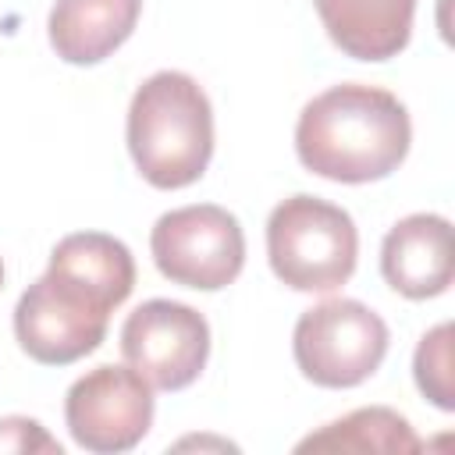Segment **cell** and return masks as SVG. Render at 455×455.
I'll return each mask as SVG.
<instances>
[{
  "mask_svg": "<svg viewBox=\"0 0 455 455\" xmlns=\"http://www.w3.org/2000/svg\"><path fill=\"white\" fill-rule=\"evenodd\" d=\"M135 288L128 245L103 231L64 235L43 277L14 306V338L43 366H68L96 352L110 313Z\"/></svg>",
  "mask_w": 455,
  "mask_h": 455,
  "instance_id": "obj_1",
  "label": "cell"
},
{
  "mask_svg": "<svg viewBox=\"0 0 455 455\" xmlns=\"http://www.w3.org/2000/svg\"><path fill=\"white\" fill-rule=\"evenodd\" d=\"M412 142V121L405 103L363 82L331 85L313 96L295 124V153L306 171L341 181L366 185L380 181L405 160Z\"/></svg>",
  "mask_w": 455,
  "mask_h": 455,
  "instance_id": "obj_2",
  "label": "cell"
},
{
  "mask_svg": "<svg viewBox=\"0 0 455 455\" xmlns=\"http://www.w3.org/2000/svg\"><path fill=\"white\" fill-rule=\"evenodd\" d=\"M128 153L153 188L199 181L213 156V107L185 71L149 75L128 107Z\"/></svg>",
  "mask_w": 455,
  "mask_h": 455,
  "instance_id": "obj_3",
  "label": "cell"
},
{
  "mask_svg": "<svg viewBox=\"0 0 455 455\" xmlns=\"http://www.w3.org/2000/svg\"><path fill=\"white\" fill-rule=\"evenodd\" d=\"M267 259L281 284L295 291H338L359 259V231L348 210L320 196H288L267 220Z\"/></svg>",
  "mask_w": 455,
  "mask_h": 455,
  "instance_id": "obj_4",
  "label": "cell"
},
{
  "mask_svg": "<svg viewBox=\"0 0 455 455\" xmlns=\"http://www.w3.org/2000/svg\"><path fill=\"white\" fill-rule=\"evenodd\" d=\"M387 323L359 299H327L306 309L291 331V355L316 387H355L387 355Z\"/></svg>",
  "mask_w": 455,
  "mask_h": 455,
  "instance_id": "obj_5",
  "label": "cell"
},
{
  "mask_svg": "<svg viewBox=\"0 0 455 455\" xmlns=\"http://www.w3.org/2000/svg\"><path fill=\"white\" fill-rule=\"evenodd\" d=\"M156 270L181 288H228L245 263V235L231 210L217 203H192L164 213L149 231Z\"/></svg>",
  "mask_w": 455,
  "mask_h": 455,
  "instance_id": "obj_6",
  "label": "cell"
},
{
  "mask_svg": "<svg viewBox=\"0 0 455 455\" xmlns=\"http://www.w3.org/2000/svg\"><path fill=\"white\" fill-rule=\"evenodd\" d=\"M64 423L92 455L132 451L153 427V387L132 366L103 363L68 387Z\"/></svg>",
  "mask_w": 455,
  "mask_h": 455,
  "instance_id": "obj_7",
  "label": "cell"
},
{
  "mask_svg": "<svg viewBox=\"0 0 455 455\" xmlns=\"http://www.w3.org/2000/svg\"><path fill=\"white\" fill-rule=\"evenodd\" d=\"M124 363L160 391L188 387L210 359V323L199 309L171 299L135 306L121 327Z\"/></svg>",
  "mask_w": 455,
  "mask_h": 455,
  "instance_id": "obj_8",
  "label": "cell"
},
{
  "mask_svg": "<svg viewBox=\"0 0 455 455\" xmlns=\"http://www.w3.org/2000/svg\"><path fill=\"white\" fill-rule=\"evenodd\" d=\"M380 274L405 299L444 295L455 277L451 224L441 213H409L402 217L380 245Z\"/></svg>",
  "mask_w": 455,
  "mask_h": 455,
  "instance_id": "obj_9",
  "label": "cell"
},
{
  "mask_svg": "<svg viewBox=\"0 0 455 455\" xmlns=\"http://www.w3.org/2000/svg\"><path fill=\"white\" fill-rule=\"evenodd\" d=\"M331 43L355 60H391L409 46L416 0H313Z\"/></svg>",
  "mask_w": 455,
  "mask_h": 455,
  "instance_id": "obj_10",
  "label": "cell"
},
{
  "mask_svg": "<svg viewBox=\"0 0 455 455\" xmlns=\"http://www.w3.org/2000/svg\"><path fill=\"white\" fill-rule=\"evenodd\" d=\"M142 0H57L46 21L50 46L68 64L107 60L139 25Z\"/></svg>",
  "mask_w": 455,
  "mask_h": 455,
  "instance_id": "obj_11",
  "label": "cell"
},
{
  "mask_svg": "<svg viewBox=\"0 0 455 455\" xmlns=\"http://www.w3.org/2000/svg\"><path fill=\"white\" fill-rule=\"evenodd\" d=\"M299 451H419L423 441L416 437L412 423L398 416L387 405H366L355 409L316 434L302 437L295 444Z\"/></svg>",
  "mask_w": 455,
  "mask_h": 455,
  "instance_id": "obj_12",
  "label": "cell"
},
{
  "mask_svg": "<svg viewBox=\"0 0 455 455\" xmlns=\"http://www.w3.org/2000/svg\"><path fill=\"white\" fill-rule=\"evenodd\" d=\"M412 377L423 398H430L441 412L455 409V387H451V323H437L427 331L412 355Z\"/></svg>",
  "mask_w": 455,
  "mask_h": 455,
  "instance_id": "obj_13",
  "label": "cell"
},
{
  "mask_svg": "<svg viewBox=\"0 0 455 455\" xmlns=\"http://www.w3.org/2000/svg\"><path fill=\"white\" fill-rule=\"evenodd\" d=\"M0 451H50V455H60V444L43 430L39 419L4 416L0 419Z\"/></svg>",
  "mask_w": 455,
  "mask_h": 455,
  "instance_id": "obj_14",
  "label": "cell"
},
{
  "mask_svg": "<svg viewBox=\"0 0 455 455\" xmlns=\"http://www.w3.org/2000/svg\"><path fill=\"white\" fill-rule=\"evenodd\" d=\"M0 288H4V263H0Z\"/></svg>",
  "mask_w": 455,
  "mask_h": 455,
  "instance_id": "obj_15",
  "label": "cell"
}]
</instances>
